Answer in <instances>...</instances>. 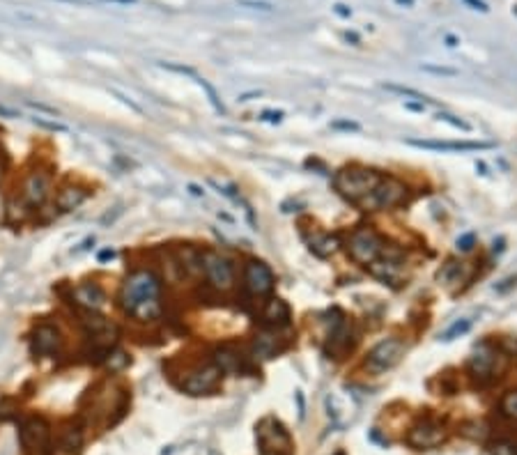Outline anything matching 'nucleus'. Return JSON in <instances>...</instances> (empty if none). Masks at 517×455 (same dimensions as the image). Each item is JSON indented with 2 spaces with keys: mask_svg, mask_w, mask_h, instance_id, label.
<instances>
[{
  "mask_svg": "<svg viewBox=\"0 0 517 455\" xmlns=\"http://www.w3.org/2000/svg\"><path fill=\"white\" fill-rule=\"evenodd\" d=\"M382 175L370 168H343L338 175L334 177V186L343 198L352 202H361L375 186L380 184Z\"/></svg>",
  "mask_w": 517,
  "mask_h": 455,
  "instance_id": "f03ea898",
  "label": "nucleus"
},
{
  "mask_svg": "<svg viewBox=\"0 0 517 455\" xmlns=\"http://www.w3.org/2000/svg\"><path fill=\"white\" fill-rule=\"evenodd\" d=\"M221 371L214 366V361L211 364H202L198 368H193L191 373H186V378L182 382V391L189 396H205V394H211L216 387H218V380H221Z\"/></svg>",
  "mask_w": 517,
  "mask_h": 455,
  "instance_id": "9b49d317",
  "label": "nucleus"
},
{
  "mask_svg": "<svg viewBox=\"0 0 517 455\" xmlns=\"http://www.w3.org/2000/svg\"><path fill=\"white\" fill-rule=\"evenodd\" d=\"M407 145L421 147V150H433V152H479L495 147L492 143H476V140H419V138H410Z\"/></svg>",
  "mask_w": 517,
  "mask_h": 455,
  "instance_id": "a211bd4d",
  "label": "nucleus"
},
{
  "mask_svg": "<svg viewBox=\"0 0 517 455\" xmlns=\"http://www.w3.org/2000/svg\"><path fill=\"white\" fill-rule=\"evenodd\" d=\"M90 246H95V237H88V239H83L81 244H78V248H74V253H83V251H88Z\"/></svg>",
  "mask_w": 517,
  "mask_h": 455,
  "instance_id": "c03bdc74",
  "label": "nucleus"
},
{
  "mask_svg": "<svg viewBox=\"0 0 517 455\" xmlns=\"http://www.w3.org/2000/svg\"><path fill=\"white\" fill-rule=\"evenodd\" d=\"M469 329H472V320H458V322L453 325L451 329H446L444 341H453V338H458V336L467 334Z\"/></svg>",
  "mask_w": 517,
  "mask_h": 455,
  "instance_id": "c756f323",
  "label": "nucleus"
},
{
  "mask_svg": "<svg viewBox=\"0 0 517 455\" xmlns=\"http://www.w3.org/2000/svg\"><path fill=\"white\" fill-rule=\"evenodd\" d=\"M51 442L49 423L39 417H30L21 426V444L26 451H44Z\"/></svg>",
  "mask_w": 517,
  "mask_h": 455,
  "instance_id": "f3484780",
  "label": "nucleus"
},
{
  "mask_svg": "<svg viewBox=\"0 0 517 455\" xmlns=\"http://www.w3.org/2000/svg\"><path fill=\"white\" fill-rule=\"evenodd\" d=\"M336 248H338V239L331 237V234H315V237L310 239V251L320 258L334 255Z\"/></svg>",
  "mask_w": 517,
  "mask_h": 455,
  "instance_id": "b1692460",
  "label": "nucleus"
},
{
  "mask_svg": "<svg viewBox=\"0 0 517 455\" xmlns=\"http://www.w3.org/2000/svg\"><path fill=\"white\" fill-rule=\"evenodd\" d=\"M131 364V359H129V355L124 350H108L106 355H104V366L108 368L111 373H120V371H124Z\"/></svg>",
  "mask_w": 517,
  "mask_h": 455,
  "instance_id": "393cba45",
  "label": "nucleus"
},
{
  "mask_svg": "<svg viewBox=\"0 0 517 455\" xmlns=\"http://www.w3.org/2000/svg\"><path fill=\"white\" fill-rule=\"evenodd\" d=\"M274 285H276V278H274V271L264 262L248 260L244 264V288L248 294L267 297L274 290Z\"/></svg>",
  "mask_w": 517,
  "mask_h": 455,
  "instance_id": "ddd939ff",
  "label": "nucleus"
},
{
  "mask_svg": "<svg viewBox=\"0 0 517 455\" xmlns=\"http://www.w3.org/2000/svg\"><path fill=\"white\" fill-rule=\"evenodd\" d=\"M51 175L42 168L30 170L21 182V200L28 207H42L51 195Z\"/></svg>",
  "mask_w": 517,
  "mask_h": 455,
  "instance_id": "9d476101",
  "label": "nucleus"
},
{
  "mask_svg": "<svg viewBox=\"0 0 517 455\" xmlns=\"http://www.w3.org/2000/svg\"><path fill=\"white\" fill-rule=\"evenodd\" d=\"M343 37L347 39V42H352V44H354V46H359V42H361V39H359V35H357V33H345Z\"/></svg>",
  "mask_w": 517,
  "mask_h": 455,
  "instance_id": "49530a36",
  "label": "nucleus"
},
{
  "mask_svg": "<svg viewBox=\"0 0 517 455\" xmlns=\"http://www.w3.org/2000/svg\"><path fill=\"white\" fill-rule=\"evenodd\" d=\"M334 12L338 14V17H343V19H350L352 17V10H350L347 5H343V3H336L334 5Z\"/></svg>",
  "mask_w": 517,
  "mask_h": 455,
  "instance_id": "37998d69",
  "label": "nucleus"
},
{
  "mask_svg": "<svg viewBox=\"0 0 517 455\" xmlns=\"http://www.w3.org/2000/svg\"><path fill=\"white\" fill-rule=\"evenodd\" d=\"M384 90H389V92H396V95H400V97H410V99H417L419 104H426V101H430L426 95H421L419 90H412V88H405V85H396V83H384L382 85Z\"/></svg>",
  "mask_w": 517,
  "mask_h": 455,
  "instance_id": "a878e982",
  "label": "nucleus"
},
{
  "mask_svg": "<svg viewBox=\"0 0 517 455\" xmlns=\"http://www.w3.org/2000/svg\"><path fill=\"white\" fill-rule=\"evenodd\" d=\"M33 122L37 124V127L49 129V131H62V133L69 131V129H67V124H60V122H53V120H44V117H35Z\"/></svg>",
  "mask_w": 517,
  "mask_h": 455,
  "instance_id": "473e14b6",
  "label": "nucleus"
},
{
  "mask_svg": "<svg viewBox=\"0 0 517 455\" xmlns=\"http://www.w3.org/2000/svg\"><path fill=\"white\" fill-rule=\"evenodd\" d=\"M200 264L211 290H216V292H230L234 288V262L225 253L214 248L200 251Z\"/></svg>",
  "mask_w": 517,
  "mask_h": 455,
  "instance_id": "7ed1b4c3",
  "label": "nucleus"
},
{
  "mask_svg": "<svg viewBox=\"0 0 517 455\" xmlns=\"http://www.w3.org/2000/svg\"><path fill=\"white\" fill-rule=\"evenodd\" d=\"M405 343L400 338H384L380 341L375 348L368 352L366 357V368L375 375L387 373L394 366L400 364V359L405 357Z\"/></svg>",
  "mask_w": 517,
  "mask_h": 455,
  "instance_id": "0eeeda50",
  "label": "nucleus"
},
{
  "mask_svg": "<svg viewBox=\"0 0 517 455\" xmlns=\"http://www.w3.org/2000/svg\"><path fill=\"white\" fill-rule=\"evenodd\" d=\"M446 42H449V46H451V49H453V46H458V39H456V37H451V35L446 37Z\"/></svg>",
  "mask_w": 517,
  "mask_h": 455,
  "instance_id": "603ef678",
  "label": "nucleus"
},
{
  "mask_svg": "<svg viewBox=\"0 0 517 455\" xmlns=\"http://www.w3.org/2000/svg\"><path fill=\"white\" fill-rule=\"evenodd\" d=\"M474 241H476V237H474L472 232L462 234V237H458V248L460 251H472L474 248Z\"/></svg>",
  "mask_w": 517,
  "mask_h": 455,
  "instance_id": "e433bc0d",
  "label": "nucleus"
},
{
  "mask_svg": "<svg viewBox=\"0 0 517 455\" xmlns=\"http://www.w3.org/2000/svg\"><path fill=\"white\" fill-rule=\"evenodd\" d=\"M384 251V241L373 228H357L347 239V253L354 262L370 267L375 260H380Z\"/></svg>",
  "mask_w": 517,
  "mask_h": 455,
  "instance_id": "39448f33",
  "label": "nucleus"
},
{
  "mask_svg": "<svg viewBox=\"0 0 517 455\" xmlns=\"http://www.w3.org/2000/svg\"><path fill=\"white\" fill-rule=\"evenodd\" d=\"M30 348L37 357H58L65 348V338L56 325H37L33 336H30Z\"/></svg>",
  "mask_w": 517,
  "mask_h": 455,
  "instance_id": "f8f14e48",
  "label": "nucleus"
},
{
  "mask_svg": "<svg viewBox=\"0 0 517 455\" xmlns=\"http://www.w3.org/2000/svg\"><path fill=\"white\" fill-rule=\"evenodd\" d=\"M88 189L81 184H67L62 186V189L56 193V207L60 214H69V211H74L83 205L85 200H88Z\"/></svg>",
  "mask_w": 517,
  "mask_h": 455,
  "instance_id": "aec40b11",
  "label": "nucleus"
},
{
  "mask_svg": "<svg viewBox=\"0 0 517 455\" xmlns=\"http://www.w3.org/2000/svg\"><path fill=\"white\" fill-rule=\"evenodd\" d=\"M400 7H414V0H396Z\"/></svg>",
  "mask_w": 517,
  "mask_h": 455,
  "instance_id": "3c124183",
  "label": "nucleus"
},
{
  "mask_svg": "<svg viewBox=\"0 0 517 455\" xmlns=\"http://www.w3.org/2000/svg\"><path fill=\"white\" fill-rule=\"evenodd\" d=\"M467 7H472V10H479V12H490V7L485 0H462Z\"/></svg>",
  "mask_w": 517,
  "mask_h": 455,
  "instance_id": "79ce46f5",
  "label": "nucleus"
},
{
  "mask_svg": "<svg viewBox=\"0 0 517 455\" xmlns=\"http://www.w3.org/2000/svg\"><path fill=\"white\" fill-rule=\"evenodd\" d=\"M120 308L138 322H154L161 318V278L152 269L129 271L120 288Z\"/></svg>",
  "mask_w": 517,
  "mask_h": 455,
  "instance_id": "f257e3e1",
  "label": "nucleus"
},
{
  "mask_svg": "<svg viewBox=\"0 0 517 455\" xmlns=\"http://www.w3.org/2000/svg\"><path fill=\"white\" fill-rule=\"evenodd\" d=\"M283 352V341L278 338L276 331H260L250 343V355L260 361H269Z\"/></svg>",
  "mask_w": 517,
  "mask_h": 455,
  "instance_id": "6ab92c4d",
  "label": "nucleus"
},
{
  "mask_svg": "<svg viewBox=\"0 0 517 455\" xmlns=\"http://www.w3.org/2000/svg\"><path fill=\"white\" fill-rule=\"evenodd\" d=\"M501 414H504L506 419H511L517 423V391H508V394L501 398Z\"/></svg>",
  "mask_w": 517,
  "mask_h": 455,
  "instance_id": "bb28decb",
  "label": "nucleus"
},
{
  "mask_svg": "<svg viewBox=\"0 0 517 455\" xmlns=\"http://www.w3.org/2000/svg\"><path fill=\"white\" fill-rule=\"evenodd\" d=\"M193 78H195V83H198V85H200V88H202V90H205V92H207V97H209V104H211V106H214V111H216V113H221V115H223V113H225V106H223V101H221V99H218V95H216V90H214V88H211V85H209V83L205 81V78H200L198 74H195Z\"/></svg>",
  "mask_w": 517,
  "mask_h": 455,
  "instance_id": "cd10ccee",
  "label": "nucleus"
},
{
  "mask_svg": "<svg viewBox=\"0 0 517 455\" xmlns=\"http://www.w3.org/2000/svg\"><path fill=\"white\" fill-rule=\"evenodd\" d=\"M513 12H515V14H517V7H515V10H513Z\"/></svg>",
  "mask_w": 517,
  "mask_h": 455,
  "instance_id": "864d4df0",
  "label": "nucleus"
},
{
  "mask_svg": "<svg viewBox=\"0 0 517 455\" xmlns=\"http://www.w3.org/2000/svg\"><path fill=\"white\" fill-rule=\"evenodd\" d=\"M407 198V186L400 182L398 177H382L380 184L375 186V189L366 195V198L359 202L364 209H391V207H398L400 202Z\"/></svg>",
  "mask_w": 517,
  "mask_h": 455,
  "instance_id": "423d86ee",
  "label": "nucleus"
},
{
  "mask_svg": "<svg viewBox=\"0 0 517 455\" xmlns=\"http://www.w3.org/2000/svg\"><path fill=\"white\" fill-rule=\"evenodd\" d=\"M331 129H345V131H359L361 127H359L357 122H350V120H336L331 122Z\"/></svg>",
  "mask_w": 517,
  "mask_h": 455,
  "instance_id": "4c0bfd02",
  "label": "nucleus"
},
{
  "mask_svg": "<svg viewBox=\"0 0 517 455\" xmlns=\"http://www.w3.org/2000/svg\"><path fill=\"white\" fill-rule=\"evenodd\" d=\"M446 442V433L440 423L435 421H419L410 433H407V444L412 449L426 451V449H437Z\"/></svg>",
  "mask_w": 517,
  "mask_h": 455,
  "instance_id": "2eb2a0df",
  "label": "nucleus"
},
{
  "mask_svg": "<svg viewBox=\"0 0 517 455\" xmlns=\"http://www.w3.org/2000/svg\"><path fill=\"white\" fill-rule=\"evenodd\" d=\"M469 368H472V375L479 380H495L501 373L506 371V357L501 355L497 348L483 343L479 350L474 352L472 361H469Z\"/></svg>",
  "mask_w": 517,
  "mask_h": 455,
  "instance_id": "1a4fd4ad",
  "label": "nucleus"
},
{
  "mask_svg": "<svg viewBox=\"0 0 517 455\" xmlns=\"http://www.w3.org/2000/svg\"><path fill=\"white\" fill-rule=\"evenodd\" d=\"M69 301L78 311H101L106 304V290L95 281H83L69 290Z\"/></svg>",
  "mask_w": 517,
  "mask_h": 455,
  "instance_id": "4468645a",
  "label": "nucleus"
},
{
  "mask_svg": "<svg viewBox=\"0 0 517 455\" xmlns=\"http://www.w3.org/2000/svg\"><path fill=\"white\" fill-rule=\"evenodd\" d=\"M262 320L264 325L271 327V329H280V327H287L290 325V308L283 299H271L267 301L262 311Z\"/></svg>",
  "mask_w": 517,
  "mask_h": 455,
  "instance_id": "4be33fe9",
  "label": "nucleus"
},
{
  "mask_svg": "<svg viewBox=\"0 0 517 455\" xmlns=\"http://www.w3.org/2000/svg\"><path fill=\"white\" fill-rule=\"evenodd\" d=\"M370 271H373V276H377L380 281H384V283H396V281L400 278V274H403L400 264L394 262V260H384V262L375 260L370 264Z\"/></svg>",
  "mask_w": 517,
  "mask_h": 455,
  "instance_id": "5701e85b",
  "label": "nucleus"
},
{
  "mask_svg": "<svg viewBox=\"0 0 517 455\" xmlns=\"http://www.w3.org/2000/svg\"><path fill=\"white\" fill-rule=\"evenodd\" d=\"M26 106H28V108H35V111L49 113V115H58L56 108H51V106H46V104H37V101H26Z\"/></svg>",
  "mask_w": 517,
  "mask_h": 455,
  "instance_id": "a19ab883",
  "label": "nucleus"
},
{
  "mask_svg": "<svg viewBox=\"0 0 517 455\" xmlns=\"http://www.w3.org/2000/svg\"><path fill=\"white\" fill-rule=\"evenodd\" d=\"M437 120H442V122H449L451 127H456V129H462V131H472V124H469V122H465V120H460V117L451 115V113H440V115H437Z\"/></svg>",
  "mask_w": 517,
  "mask_h": 455,
  "instance_id": "7c9ffc66",
  "label": "nucleus"
},
{
  "mask_svg": "<svg viewBox=\"0 0 517 455\" xmlns=\"http://www.w3.org/2000/svg\"><path fill=\"white\" fill-rule=\"evenodd\" d=\"M101 3H115V5H131L136 0H101Z\"/></svg>",
  "mask_w": 517,
  "mask_h": 455,
  "instance_id": "8fccbe9b",
  "label": "nucleus"
},
{
  "mask_svg": "<svg viewBox=\"0 0 517 455\" xmlns=\"http://www.w3.org/2000/svg\"><path fill=\"white\" fill-rule=\"evenodd\" d=\"M0 115H7V117H19V113H17V111H10V108H5V106H0Z\"/></svg>",
  "mask_w": 517,
  "mask_h": 455,
  "instance_id": "09e8293b",
  "label": "nucleus"
},
{
  "mask_svg": "<svg viewBox=\"0 0 517 455\" xmlns=\"http://www.w3.org/2000/svg\"><path fill=\"white\" fill-rule=\"evenodd\" d=\"M115 258V248H111V246H106V248H101L99 253H97V262H101V264H106V262H111Z\"/></svg>",
  "mask_w": 517,
  "mask_h": 455,
  "instance_id": "58836bf2",
  "label": "nucleus"
},
{
  "mask_svg": "<svg viewBox=\"0 0 517 455\" xmlns=\"http://www.w3.org/2000/svg\"><path fill=\"white\" fill-rule=\"evenodd\" d=\"M421 69H423V72H430V74H442V76H458V69H453V67H435V65H423Z\"/></svg>",
  "mask_w": 517,
  "mask_h": 455,
  "instance_id": "c9c22d12",
  "label": "nucleus"
},
{
  "mask_svg": "<svg viewBox=\"0 0 517 455\" xmlns=\"http://www.w3.org/2000/svg\"><path fill=\"white\" fill-rule=\"evenodd\" d=\"M352 350V322L338 313V320H334L331 329L327 334V352L334 359H343Z\"/></svg>",
  "mask_w": 517,
  "mask_h": 455,
  "instance_id": "dca6fc26",
  "label": "nucleus"
},
{
  "mask_svg": "<svg viewBox=\"0 0 517 455\" xmlns=\"http://www.w3.org/2000/svg\"><path fill=\"white\" fill-rule=\"evenodd\" d=\"M211 361H214V366L223 375H234V373L244 371V357H241L234 348H230V345H223V348H218L214 352V357H211Z\"/></svg>",
  "mask_w": 517,
  "mask_h": 455,
  "instance_id": "412c9836",
  "label": "nucleus"
},
{
  "mask_svg": "<svg viewBox=\"0 0 517 455\" xmlns=\"http://www.w3.org/2000/svg\"><path fill=\"white\" fill-rule=\"evenodd\" d=\"M492 455H517V444L513 442H501L492 449Z\"/></svg>",
  "mask_w": 517,
  "mask_h": 455,
  "instance_id": "f704fd0d",
  "label": "nucleus"
},
{
  "mask_svg": "<svg viewBox=\"0 0 517 455\" xmlns=\"http://www.w3.org/2000/svg\"><path fill=\"white\" fill-rule=\"evenodd\" d=\"M81 327L97 350H104V352L113 350L117 338H120V329H117V325L113 320L99 315L97 311H81Z\"/></svg>",
  "mask_w": 517,
  "mask_h": 455,
  "instance_id": "20e7f679",
  "label": "nucleus"
},
{
  "mask_svg": "<svg viewBox=\"0 0 517 455\" xmlns=\"http://www.w3.org/2000/svg\"><path fill=\"white\" fill-rule=\"evenodd\" d=\"M81 444H83L81 428H67L65 430V439H62V446H65L69 453H74V451L81 449Z\"/></svg>",
  "mask_w": 517,
  "mask_h": 455,
  "instance_id": "c85d7f7f",
  "label": "nucleus"
},
{
  "mask_svg": "<svg viewBox=\"0 0 517 455\" xmlns=\"http://www.w3.org/2000/svg\"><path fill=\"white\" fill-rule=\"evenodd\" d=\"M189 191H191V195H195V198H205V189H200L198 184H189Z\"/></svg>",
  "mask_w": 517,
  "mask_h": 455,
  "instance_id": "a18cd8bd",
  "label": "nucleus"
},
{
  "mask_svg": "<svg viewBox=\"0 0 517 455\" xmlns=\"http://www.w3.org/2000/svg\"><path fill=\"white\" fill-rule=\"evenodd\" d=\"M257 442L264 455H290L292 453V439L278 421L264 419L257 426Z\"/></svg>",
  "mask_w": 517,
  "mask_h": 455,
  "instance_id": "6e6552de",
  "label": "nucleus"
},
{
  "mask_svg": "<svg viewBox=\"0 0 517 455\" xmlns=\"http://www.w3.org/2000/svg\"><path fill=\"white\" fill-rule=\"evenodd\" d=\"M58 3H69V5H92V0H58Z\"/></svg>",
  "mask_w": 517,
  "mask_h": 455,
  "instance_id": "de8ad7c7",
  "label": "nucleus"
},
{
  "mask_svg": "<svg viewBox=\"0 0 517 455\" xmlns=\"http://www.w3.org/2000/svg\"><path fill=\"white\" fill-rule=\"evenodd\" d=\"M260 120L271 122V124H278L280 120H283V113H280V111H264V113L260 115Z\"/></svg>",
  "mask_w": 517,
  "mask_h": 455,
  "instance_id": "ea45409f",
  "label": "nucleus"
},
{
  "mask_svg": "<svg viewBox=\"0 0 517 455\" xmlns=\"http://www.w3.org/2000/svg\"><path fill=\"white\" fill-rule=\"evenodd\" d=\"M209 184L214 186V189H218L221 191L225 198H232V200H239V193H237V186L234 184H223V182H218V179H209Z\"/></svg>",
  "mask_w": 517,
  "mask_h": 455,
  "instance_id": "2f4dec72",
  "label": "nucleus"
},
{
  "mask_svg": "<svg viewBox=\"0 0 517 455\" xmlns=\"http://www.w3.org/2000/svg\"><path fill=\"white\" fill-rule=\"evenodd\" d=\"M239 7H248V10H260V12H271L274 5L264 3V0H239Z\"/></svg>",
  "mask_w": 517,
  "mask_h": 455,
  "instance_id": "72a5a7b5",
  "label": "nucleus"
}]
</instances>
